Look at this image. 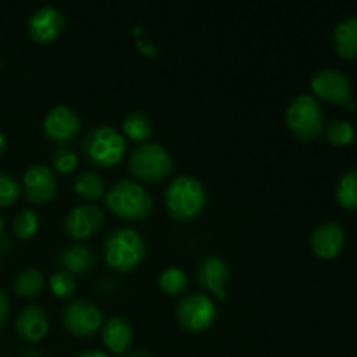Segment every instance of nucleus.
I'll return each mask as SVG.
<instances>
[{
	"label": "nucleus",
	"instance_id": "nucleus-8",
	"mask_svg": "<svg viewBox=\"0 0 357 357\" xmlns=\"http://www.w3.org/2000/svg\"><path fill=\"white\" fill-rule=\"evenodd\" d=\"M314 94L323 101L333 105H344L347 108H354L352 101V82L344 72L337 68H323L312 77L310 82Z\"/></svg>",
	"mask_w": 357,
	"mask_h": 357
},
{
	"label": "nucleus",
	"instance_id": "nucleus-23",
	"mask_svg": "<svg viewBox=\"0 0 357 357\" xmlns=\"http://www.w3.org/2000/svg\"><path fill=\"white\" fill-rule=\"evenodd\" d=\"M73 187H75L77 194L80 197L87 199V201H94V199H100L105 195L103 180L96 173H93V171H86V173L80 174Z\"/></svg>",
	"mask_w": 357,
	"mask_h": 357
},
{
	"label": "nucleus",
	"instance_id": "nucleus-25",
	"mask_svg": "<svg viewBox=\"0 0 357 357\" xmlns=\"http://www.w3.org/2000/svg\"><path fill=\"white\" fill-rule=\"evenodd\" d=\"M326 138L335 146H349L356 142V129L349 121H333L326 126Z\"/></svg>",
	"mask_w": 357,
	"mask_h": 357
},
{
	"label": "nucleus",
	"instance_id": "nucleus-17",
	"mask_svg": "<svg viewBox=\"0 0 357 357\" xmlns=\"http://www.w3.org/2000/svg\"><path fill=\"white\" fill-rule=\"evenodd\" d=\"M335 51L344 59H357V16H349L335 26Z\"/></svg>",
	"mask_w": 357,
	"mask_h": 357
},
{
	"label": "nucleus",
	"instance_id": "nucleus-28",
	"mask_svg": "<svg viewBox=\"0 0 357 357\" xmlns=\"http://www.w3.org/2000/svg\"><path fill=\"white\" fill-rule=\"evenodd\" d=\"M21 194V187L10 174L0 173V208L14 204Z\"/></svg>",
	"mask_w": 357,
	"mask_h": 357
},
{
	"label": "nucleus",
	"instance_id": "nucleus-4",
	"mask_svg": "<svg viewBox=\"0 0 357 357\" xmlns=\"http://www.w3.org/2000/svg\"><path fill=\"white\" fill-rule=\"evenodd\" d=\"M286 124L289 131L302 142H314L324 131V115L319 101L310 94L293 98L286 110Z\"/></svg>",
	"mask_w": 357,
	"mask_h": 357
},
{
	"label": "nucleus",
	"instance_id": "nucleus-1",
	"mask_svg": "<svg viewBox=\"0 0 357 357\" xmlns=\"http://www.w3.org/2000/svg\"><path fill=\"white\" fill-rule=\"evenodd\" d=\"M103 251L105 260L114 271L131 272L143 261L146 248L138 230L121 227L107 237Z\"/></svg>",
	"mask_w": 357,
	"mask_h": 357
},
{
	"label": "nucleus",
	"instance_id": "nucleus-20",
	"mask_svg": "<svg viewBox=\"0 0 357 357\" xmlns=\"http://www.w3.org/2000/svg\"><path fill=\"white\" fill-rule=\"evenodd\" d=\"M122 131L132 142H145L152 136V121L143 112H131L124 117Z\"/></svg>",
	"mask_w": 357,
	"mask_h": 357
},
{
	"label": "nucleus",
	"instance_id": "nucleus-14",
	"mask_svg": "<svg viewBox=\"0 0 357 357\" xmlns=\"http://www.w3.org/2000/svg\"><path fill=\"white\" fill-rule=\"evenodd\" d=\"M345 232L337 222H324L310 236V248L314 255L323 260L338 257L344 250Z\"/></svg>",
	"mask_w": 357,
	"mask_h": 357
},
{
	"label": "nucleus",
	"instance_id": "nucleus-21",
	"mask_svg": "<svg viewBox=\"0 0 357 357\" xmlns=\"http://www.w3.org/2000/svg\"><path fill=\"white\" fill-rule=\"evenodd\" d=\"M335 195L342 208L347 211H357V169L347 171L338 180Z\"/></svg>",
	"mask_w": 357,
	"mask_h": 357
},
{
	"label": "nucleus",
	"instance_id": "nucleus-33",
	"mask_svg": "<svg viewBox=\"0 0 357 357\" xmlns=\"http://www.w3.org/2000/svg\"><path fill=\"white\" fill-rule=\"evenodd\" d=\"M129 357H149V356H145V354H142V352H136V354H131Z\"/></svg>",
	"mask_w": 357,
	"mask_h": 357
},
{
	"label": "nucleus",
	"instance_id": "nucleus-24",
	"mask_svg": "<svg viewBox=\"0 0 357 357\" xmlns=\"http://www.w3.org/2000/svg\"><path fill=\"white\" fill-rule=\"evenodd\" d=\"M187 286L188 278L183 271H180V268H166V271L159 275V288L169 296L181 295V293L187 289Z\"/></svg>",
	"mask_w": 357,
	"mask_h": 357
},
{
	"label": "nucleus",
	"instance_id": "nucleus-31",
	"mask_svg": "<svg viewBox=\"0 0 357 357\" xmlns=\"http://www.w3.org/2000/svg\"><path fill=\"white\" fill-rule=\"evenodd\" d=\"M79 357H108V354H105V352H100V351H89V352H84V354H80Z\"/></svg>",
	"mask_w": 357,
	"mask_h": 357
},
{
	"label": "nucleus",
	"instance_id": "nucleus-5",
	"mask_svg": "<svg viewBox=\"0 0 357 357\" xmlns=\"http://www.w3.org/2000/svg\"><path fill=\"white\" fill-rule=\"evenodd\" d=\"M129 171L138 180L159 183L173 171V160L167 150L157 143H143L129 159Z\"/></svg>",
	"mask_w": 357,
	"mask_h": 357
},
{
	"label": "nucleus",
	"instance_id": "nucleus-6",
	"mask_svg": "<svg viewBox=\"0 0 357 357\" xmlns=\"http://www.w3.org/2000/svg\"><path fill=\"white\" fill-rule=\"evenodd\" d=\"M126 139L114 128L101 126L84 139V153L98 167H112L124 157Z\"/></svg>",
	"mask_w": 357,
	"mask_h": 357
},
{
	"label": "nucleus",
	"instance_id": "nucleus-3",
	"mask_svg": "<svg viewBox=\"0 0 357 357\" xmlns=\"http://www.w3.org/2000/svg\"><path fill=\"white\" fill-rule=\"evenodd\" d=\"M105 202L108 209L122 220H145L153 208L152 195L131 180L117 181L108 190Z\"/></svg>",
	"mask_w": 357,
	"mask_h": 357
},
{
	"label": "nucleus",
	"instance_id": "nucleus-27",
	"mask_svg": "<svg viewBox=\"0 0 357 357\" xmlns=\"http://www.w3.org/2000/svg\"><path fill=\"white\" fill-rule=\"evenodd\" d=\"M49 288H51L52 295L58 298H70L75 293V279L66 272H58V274L51 275L49 279Z\"/></svg>",
	"mask_w": 357,
	"mask_h": 357
},
{
	"label": "nucleus",
	"instance_id": "nucleus-2",
	"mask_svg": "<svg viewBox=\"0 0 357 357\" xmlns=\"http://www.w3.org/2000/svg\"><path fill=\"white\" fill-rule=\"evenodd\" d=\"M206 201L208 197L201 181L187 174L174 178L166 188V208L178 222L194 220L204 209Z\"/></svg>",
	"mask_w": 357,
	"mask_h": 357
},
{
	"label": "nucleus",
	"instance_id": "nucleus-26",
	"mask_svg": "<svg viewBox=\"0 0 357 357\" xmlns=\"http://www.w3.org/2000/svg\"><path fill=\"white\" fill-rule=\"evenodd\" d=\"M13 230L14 236H16L17 239H31L38 230V216L35 215V211H31V209H23V211L17 213V216L14 218Z\"/></svg>",
	"mask_w": 357,
	"mask_h": 357
},
{
	"label": "nucleus",
	"instance_id": "nucleus-16",
	"mask_svg": "<svg viewBox=\"0 0 357 357\" xmlns=\"http://www.w3.org/2000/svg\"><path fill=\"white\" fill-rule=\"evenodd\" d=\"M16 331L23 340L40 342L49 331L47 316L38 305L24 307L16 319Z\"/></svg>",
	"mask_w": 357,
	"mask_h": 357
},
{
	"label": "nucleus",
	"instance_id": "nucleus-34",
	"mask_svg": "<svg viewBox=\"0 0 357 357\" xmlns=\"http://www.w3.org/2000/svg\"><path fill=\"white\" fill-rule=\"evenodd\" d=\"M2 230H3V220L0 218V232H2Z\"/></svg>",
	"mask_w": 357,
	"mask_h": 357
},
{
	"label": "nucleus",
	"instance_id": "nucleus-13",
	"mask_svg": "<svg viewBox=\"0 0 357 357\" xmlns=\"http://www.w3.org/2000/svg\"><path fill=\"white\" fill-rule=\"evenodd\" d=\"M44 131L52 142H72L80 131V119L68 107H54L44 119Z\"/></svg>",
	"mask_w": 357,
	"mask_h": 357
},
{
	"label": "nucleus",
	"instance_id": "nucleus-29",
	"mask_svg": "<svg viewBox=\"0 0 357 357\" xmlns=\"http://www.w3.org/2000/svg\"><path fill=\"white\" fill-rule=\"evenodd\" d=\"M77 164H79V157H77V153L70 149H59L58 152L52 155V166H54V169L61 174L73 173Z\"/></svg>",
	"mask_w": 357,
	"mask_h": 357
},
{
	"label": "nucleus",
	"instance_id": "nucleus-15",
	"mask_svg": "<svg viewBox=\"0 0 357 357\" xmlns=\"http://www.w3.org/2000/svg\"><path fill=\"white\" fill-rule=\"evenodd\" d=\"M229 265L220 257H208L199 265V282H201L202 288L208 289L209 293H213L220 300H225L227 296L225 286L229 282Z\"/></svg>",
	"mask_w": 357,
	"mask_h": 357
},
{
	"label": "nucleus",
	"instance_id": "nucleus-12",
	"mask_svg": "<svg viewBox=\"0 0 357 357\" xmlns=\"http://www.w3.org/2000/svg\"><path fill=\"white\" fill-rule=\"evenodd\" d=\"M23 187L28 201L33 204H44L56 194L54 174L44 164H35L23 174Z\"/></svg>",
	"mask_w": 357,
	"mask_h": 357
},
{
	"label": "nucleus",
	"instance_id": "nucleus-19",
	"mask_svg": "<svg viewBox=\"0 0 357 357\" xmlns=\"http://www.w3.org/2000/svg\"><path fill=\"white\" fill-rule=\"evenodd\" d=\"M94 255L87 246H70L59 253V265L66 274L84 275L93 268Z\"/></svg>",
	"mask_w": 357,
	"mask_h": 357
},
{
	"label": "nucleus",
	"instance_id": "nucleus-30",
	"mask_svg": "<svg viewBox=\"0 0 357 357\" xmlns=\"http://www.w3.org/2000/svg\"><path fill=\"white\" fill-rule=\"evenodd\" d=\"M7 314H9V296H7L6 291L0 289V326L6 323Z\"/></svg>",
	"mask_w": 357,
	"mask_h": 357
},
{
	"label": "nucleus",
	"instance_id": "nucleus-9",
	"mask_svg": "<svg viewBox=\"0 0 357 357\" xmlns=\"http://www.w3.org/2000/svg\"><path fill=\"white\" fill-rule=\"evenodd\" d=\"M101 323H103L101 310L87 300H75L63 310V326L73 337H91L100 330Z\"/></svg>",
	"mask_w": 357,
	"mask_h": 357
},
{
	"label": "nucleus",
	"instance_id": "nucleus-18",
	"mask_svg": "<svg viewBox=\"0 0 357 357\" xmlns=\"http://www.w3.org/2000/svg\"><path fill=\"white\" fill-rule=\"evenodd\" d=\"M103 344L108 351L122 354L129 349L132 342V328L122 317H112L103 328Z\"/></svg>",
	"mask_w": 357,
	"mask_h": 357
},
{
	"label": "nucleus",
	"instance_id": "nucleus-32",
	"mask_svg": "<svg viewBox=\"0 0 357 357\" xmlns=\"http://www.w3.org/2000/svg\"><path fill=\"white\" fill-rule=\"evenodd\" d=\"M6 146H7V143H6V136H3L2 132H0V155H2V153L6 152Z\"/></svg>",
	"mask_w": 357,
	"mask_h": 357
},
{
	"label": "nucleus",
	"instance_id": "nucleus-7",
	"mask_svg": "<svg viewBox=\"0 0 357 357\" xmlns=\"http://www.w3.org/2000/svg\"><path fill=\"white\" fill-rule=\"evenodd\" d=\"M176 317L183 330L190 331V333H202L215 323L216 307L209 296L202 295V293H194V295L185 296L178 303Z\"/></svg>",
	"mask_w": 357,
	"mask_h": 357
},
{
	"label": "nucleus",
	"instance_id": "nucleus-11",
	"mask_svg": "<svg viewBox=\"0 0 357 357\" xmlns=\"http://www.w3.org/2000/svg\"><path fill=\"white\" fill-rule=\"evenodd\" d=\"M105 216L100 208L93 204H82L73 208L65 220V230L72 239L84 241L93 237L103 227Z\"/></svg>",
	"mask_w": 357,
	"mask_h": 357
},
{
	"label": "nucleus",
	"instance_id": "nucleus-10",
	"mask_svg": "<svg viewBox=\"0 0 357 357\" xmlns=\"http://www.w3.org/2000/svg\"><path fill=\"white\" fill-rule=\"evenodd\" d=\"M65 28V16L52 6L40 7L28 21V33L38 44H51L61 35Z\"/></svg>",
	"mask_w": 357,
	"mask_h": 357
},
{
	"label": "nucleus",
	"instance_id": "nucleus-22",
	"mask_svg": "<svg viewBox=\"0 0 357 357\" xmlns=\"http://www.w3.org/2000/svg\"><path fill=\"white\" fill-rule=\"evenodd\" d=\"M44 289V275L37 268H26L14 279V293L20 296H37Z\"/></svg>",
	"mask_w": 357,
	"mask_h": 357
}]
</instances>
